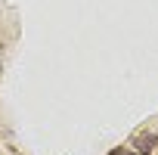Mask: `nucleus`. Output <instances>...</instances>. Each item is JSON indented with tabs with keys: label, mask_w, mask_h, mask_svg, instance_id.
Here are the masks:
<instances>
[{
	"label": "nucleus",
	"mask_w": 158,
	"mask_h": 155,
	"mask_svg": "<svg viewBox=\"0 0 158 155\" xmlns=\"http://www.w3.org/2000/svg\"><path fill=\"white\" fill-rule=\"evenodd\" d=\"M112 155H146V152H130V149H112Z\"/></svg>",
	"instance_id": "1"
}]
</instances>
